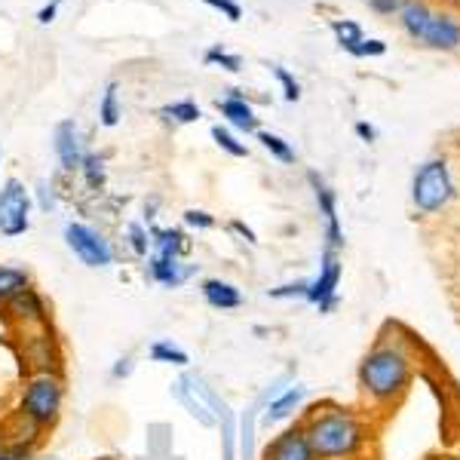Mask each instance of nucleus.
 Returning <instances> with one entry per match:
<instances>
[{
	"label": "nucleus",
	"mask_w": 460,
	"mask_h": 460,
	"mask_svg": "<svg viewBox=\"0 0 460 460\" xmlns=\"http://www.w3.org/2000/svg\"><path fill=\"white\" fill-rule=\"evenodd\" d=\"M301 427L319 460L353 457L366 442V429L344 408H314L301 420Z\"/></svg>",
	"instance_id": "1"
},
{
	"label": "nucleus",
	"mask_w": 460,
	"mask_h": 460,
	"mask_svg": "<svg viewBox=\"0 0 460 460\" xmlns=\"http://www.w3.org/2000/svg\"><path fill=\"white\" fill-rule=\"evenodd\" d=\"M99 117L105 126H117L120 123V99H117V84H108L105 86V95L99 102Z\"/></svg>",
	"instance_id": "23"
},
{
	"label": "nucleus",
	"mask_w": 460,
	"mask_h": 460,
	"mask_svg": "<svg viewBox=\"0 0 460 460\" xmlns=\"http://www.w3.org/2000/svg\"><path fill=\"white\" fill-rule=\"evenodd\" d=\"M301 399H304V390L301 387H292V390H286L283 396H277L270 402V408H267V424H277V420H286L288 414L295 411V408L301 405Z\"/></svg>",
	"instance_id": "21"
},
{
	"label": "nucleus",
	"mask_w": 460,
	"mask_h": 460,
	"mask_svg": "<svg viewBox=\"0 0 460 460\" xmlns=\"http://www.w3.org/2000/svg\"><path fill=\"white\" fill-rule=\"evenodd\" d=\"M408 377H411V359H408L402 347H393V344L375 347L359 366L362 390L368 396L381 399V402L384 399H393L396 393H402Z\"/></svg>",
	"instance_id": "2"
},
{
	"label": "nucleus",
	"mask_w": 460,
	"mask_h": 460,
	"mask_svg": "<svg viewBox=\"0 0 460 460\" xmlns=\"http://www.w3.org/2000/svg\"><path fill=\"white\" fill-rule=\"evenodd\" d=\"M62 4H65V0H49V4L37 13V22H40V25H49V22L56 19V13H58V6H62Z\"/></svg>",
	"instance_id": "39"
},
{
	"label": "nucleus",
	"mask_w": 460,
	"mask_h": 460,
	"mask_svg": "<svg viewBox=\"0 0 460 460\" xmlns=\"http://www.w3.org/2000/svg\"><path fill=\"white\" fill-rule=\"evenodd\" d=\"M147 236H151V234H147L142 225L129 227V246H132L136 255H147V246H151V240H147Z\"/></svg>",
	"instance_id": "31"
},
{
	"label": "nucleus",
	"mask_w": 460,
	"mask_h": 460,
	"mask_svg": "<svg viewBox=\"0 0 460 460\" xmlns=\"http://www.w3.org/2000/svg\"><path fill=\"white\" fill-rule=\"evenodd\" d=\"M19 356L31 368V375L62 372V350H58V341L47 325H40V329H22Z\"/></svg>",
	"instance_id": "5"
},
{
	"label": "nucleus",
	"mask_w": 460,
	"mask_h": 460,
	"mask_svg": "<svg viewBox=\"0 0 460 460\" xmlns=\"http://www.w3.org/2000/svg\"><path fill=\"white\" fill-rule=\"evenodd\" d=\"M420 40L433 49H457L460 47V22L448 13H433L420 34Z\"/></svg>",
	"instance_id": "13"
},
{
	"label": "nucleus",
	"mask_w": 460,
	"mask_h": 460,
	"mask_svg": "<svg viewBox=\"0 0 460 460\" xmlns=\"http://www.w3.org/2000/svg\"><path fill=\"white\" fill-rule=\"evenodd\" d=\"M151 359L160 362V366H175V368H184L190 362L188 350H181L178 344H172V341H154L151 344Z\"/></svg>",
	"instance_id": "20"
},
{
	"label": "nucleus",
	"mask_w": 460,
	"mask_h": 460,
	"mask_svg": "<svg viewBox=\"0 0 460 460\" xmlns=\"http://www.w3.org/2000/svg\"><path fill=\"white\" fill-rule=\"evenodd\" d=\"M56 157L62 172H77L84 166V142H80V132L74 120H62L56 126Z\"/></svg>",
	"instance_id": "12"
},
{
	"label": "nucleus",
	"mask_w": 460,
	"mask_h": 460,
	"mask_svg": "<svg viewBox=\"0 0 460 460\" xmlns=\"http://www.w3.org/2000/svg\"><path fill=\"white\" fill-rule=\"evenodd\" d=\"M206 65H221V68H227V71H240L243 68L240 56H230L221 47H212L209 53H206Z\"/></svg>",
	"instance_id": "29"
},
{
	"label": "nucleus",
	"mask_w": 460,
	"mask_h": 460,
	"mask_svg": "<svg viewBox=\"0 0 460 460\" xmlns=\"http://www.w3.org/2000/svg\"><path fill=\"white\" fill-rule=\"evenodd\" d=\"M307 286H310V283H288V286L270 288V298H277V301H286V298H304V295H307Z\"/></svg>",
	"instance_id": "32"
},
{
	"label": "nucleus",
	"mask_w": 460,
	"mask_h": 460,
	"mask_svg": "<svg viewBox=\"0 0 460 460\" xmlns=\"http://www.w3.org/2000/svg\"><path fill=\"white\" fill-rule=\"evenodd\" d=\"M218 111L227 117L230 126H236V129L243 132H255L258 129V117L255 111H252V105H246V99H243L236 89H230V95L225 102H218Z\"/></svg>",
	"instance_id": "15"
},
{
	"label": "nucleus",
	"mask_w": 460,
	"mask_h": 460,
	"mask_svg": "<svg viewBox=\"0 0 460 460\" xmlns=\"http://www.w3.org/2000/svg\"><path fill=\"white\" fill-rule=\"evenodd\" d=\"M132 368H136L132 356H120V359H117L114 366H111V381H123V377H129Z\"/></svg>",
	"instance_id": "37"
},
{
	"label": "nucleus",
	"mask_w": 460,
	"mask_h": 460,
	"mask_svg": "<svg viewBox=\"0 0 460 460\" xmlns=\"http://www.w3.org/2000/svg\"><path fill=\"white\" fill-rule=\"evenodd\" d=\"M65 246L74 252L80 264L86 267H111L114 264V249L105 236L84 221H68L65 225Z\"/></svg>",
	"instance_id": "6"
},
{
	"label": "nucleus",
	"mask_w": 460,
	"mask_h": 460,
	"mask_svg": "<svg viewBox=\"0 0 460 460\" xmlns=\"http://www.w3.org/2000/svg\"><path fill=\"white\" fill-rule=\"evenodd\" d=\"M230 227H234L236 234H240L246 243H252V246H255V243H258V240H255V234H252V227H246V225H243V221H234V225H230Z\"/></svg>",
	"instance_id": "40"
},
{
	"label": "nucleus",
	"mask_w": 460,
	"mask_h": 460,
	"mask_svg": "<svg viewBox=\"0 0 460 460\" xmlns=\"http://www.w3.org/2000/svg\"><path fill=\"white\" fill-rule=\"evenodd\" d=\"M341 273H344V264H341V255L335 249L323 252V264H319V277L307 286V298L310 304H316L319 314H329L338 304V286H341Z\"/></svg>",
	"instance_id": "8"
},
{
	"label": "nucleus",
	"mask_w": 460,
	"mask_h": 460,
	"mask_svg": "<svg viewBox=\"0 0 460 460\" xmlns=\"http://www.w3.org/2000/svg\"><path fill=\"white\" fill-rule=\"evenodd\" d=\"M184 225L197 227V230H209L215 225V218L209 212H203V209H188V212H184Z\"/></svg>",
	"instance_id": "34"
},
{
	"label": "nucleus",
	"mask_w": 460,
	"mask_h": 460,
	"mask_svg": "<svg viewBox=\"0 0 460 460\" xmlns=\"http://www.w3.org/2000/svg\"><path fill=\"white\" fill-rule=\"evenodd\" d=\"M37 206H40V212H53L56 209V188H53V181H40V184H37Z\"/></svg>",
	"instance_id": "30"
},
{
	"label": "nucleus",
	"mask_w": 460,
	"mask_h": 460,
	"mask_svg": "<svg viewBox=\"0 0 460 460\" xmlns=\"http://www.w3.org/2000/svg\"><path fill=\"white\" fill-rule=\"evenodd\" d=\"M356 132H359V138H366V142H375L377 138V132L368 123H356Z\"/></svg>",
	"instance_id": "41"
},
{
	"label": "nucleus",
	"mask_w": 460,
	"mask_h": 460,
	"mask_svg": "<svg viewBox=\"0 0 460 460\" xmlns=\"http://www.w3.org/2000/svg\"><path fill=\"white\" fill-rule=\"evenodd\" d=\"M429 16H433V10H429L424 0H408V4L402 6V13H399V25H402V31L408 37L420 40V34H424Z\"/></svg>",
	"instance_id": "19"
},
{
	"label": "nucleus",
	"mask_w": 460,
	"mask_h": 460,
	"mask_svg": "<svg viewBox=\"0 0 460 460\" xmlns=\"http://www.w3.org/2000/svg\"><path fill=\"white\" fill-rule=\"evenodd\" d=\"M335 34H338V40H341V47L347 49V53H353L356 47H359V40H362V28L356 25V22L350 19H344V22H335Z\"/></svg>",
	"instance_id": "26"
},
{
	"label": "nucleus",
	"mask_w": 460,
	"mask_h": 460,
	"mask_svg": "<svg viewBox=\"0 0 460 460\" xmlns=\"http://www.w3.org/2000/svg\"><path fill=\"white\" fill-rule=\"evenodd\" d=\"M405 4L408 0H368V6H372L375 13H381V16H399Z\"/></svg>",
	"instance_id": "36"
},
{
	"label": "nucleus",
	"mask_w": 460,
	"mask_h": 460,
	"mask_svg": "<svg viewBox=\"0 0 460 460\" xmlns=\"http://www.w3.org/2000/svg\"><path fill=\"white\" fill-rule=\"evenodd\" d=\"M384 53H387V43H384V40H366V37H362L359 47H356L350 56L362 58V56H384Z\"/></svg>",
	"instance_id": "35"
},
{
	"label": "nucleus",
	"mask_w": 460,
	"mask_h": 460,
	"mask_svg": "<svg viewBox=\"0 0 460 460\" xmlns=\"http://www.w3.org/2000/svg\"><path fill=\"white\" fill-rule=\"evenodd\" d=\"M6 316L19 325V329H40L49 323V307L43 301V295L34 286H28L25 292H19L16 298L6 304Z\"/></svg>",
	"instance_id": "9"
},
{
	"label": "nucleus",
	"mask_w": 460,
	"mask_h": 460,
	"mask_svg": "<svg viewBox=\"0 0 460 460\" xmlns=\"http://www.w3.org/2000/svg\"><path fill=\"white\" fill-rule=\"evenodd\" d=\"M258 142H261L267 151L273 154L277 160H283V163H295V151L288 147L286 138H279V136H273V132H258Z\"/></svg>",
	"instance_id": "25"
},
{
	"label": "nucleus",
	"mask_w": 460,
	"mask_h": 460,
	"mask_svg": "<svg viewBox=\"0 0 460 460\" xmlns=\"http://www.w3.org/2000/svg\"><path fill=\"white\" fill-rule=\"evenodd\" d=\"M273 74H277V80L283 84V89H286V99L288 102H298V95H301V86H298V80L292 77L286 68H273Z\"/></svg>",
	"instance_id": "33"
},
{
	"label": "nucleus",
	"mask_w": 460,
	"mask_h": 460,
	"mask_svg": "<svg viewBox=\"0 0 460 460\" xmlns=\"http://www.w3.org/2000/svg\"><path fill=\"white\" fill-rule=\"evenodd\" d=\"M80 172H84L89 188L99 190L102 184H105V160H102L99 154H86V157H84V166H80Z\"/></svg>",
	"instance_id": "24"
},
{
	"label": "nucleus",
	"mask_w": 460,
	"mask_h": 460,
	"mask_svg": "<svg viewBox=\"0 0 460 460\" xmlns=\"http://www.w3.org/2000/svg\"><path fill=\"white\" fill-rule=\"evenodd\" d=\"M65 408V377L62 372H43L31 375L22 387L19 411H25L40 429L58 424Z\"/></svg>",
	"instance_id": "3"
},
{
	"label": "nucleus",
	"mask_w": 460,
	"mask_h": 460,
	"mask_svg": "<svg viewBox=\"0 0 460 460\" xmlns=\"http://www.w3.org/2000/svg\"><path fill=\"white\" fill-rule=\"evenodd\" d=\"M147 273H151L154 283L166 286V288H178L190 279L194 267L190 264H181V258H172V255H157L154 252L151 261H147Z\"/></svg>",
	"instance_id": "14"
},
{
	"label": "nucleus",
	"mask_w": 460,
	"mask_h": 460,
	"mask_svg": "<svg viewBox=\"0 0 460 460\" xmlns=\"http://www.w3.org/2000/svg\"><path fill=\"white\" fill-rule=\"evenodd\" d=\"M160 117H163V120H169V123H197L199 120V105H197V102H190V99L172 102V105L160 108Z\"/></svg>",
	"instance_id": "22"
},
{
	"label": "nucleus",
	"mask_w": 460,
	"mask_h": 460,
	"mask_svg": "<svg viewBox=\"0 0 460 460\" xmlns=\"http://www.w3.org/2000/svg\"><path fill=\"white\" fill-rule=\"evenodd\" d=\"M31 286V277L28 270L22 267H10V264H0V310H6V304L16 298L19 292Z\"/></svg>",
	"instance_id": "18"
},
{
	"label": "nucleus",
	"mask_w": 460,
	"mask_h": 460,
	"mask_svg": "<svg viewBox=\"0 0 460 460\" xmlns=\"http://www.w3.org/2000/svg\"><path fill=\"white\" fill-rule=\"evenodd\" d=\"M34 445H19V442H4L0 439V460H31Z\"/></svg>",
	"instance_id": "28"
},
{
	"label": "nucleus",
	"mask_w": 460,
	"mask_h": 460,
	"mask_svg": "<svg viewBox=\"0 0 460 460\" xmlns=\"http://www.w3.org/2000/svg\"><path fill=\"white\" fill-rule=\"evenodd\" d=\"M212 138H215V145L221 147V151H227L230 157H246V145L243 142H236L234 136H230V132L225 129V126H212Z\"/></svg>",
	"instance_id": "27"
},
{
	"label": "nucleus",
	"mask_w": 460,
	"mask_h": 460,
	"mask_svg": "<svg viewBox=\"0 0 460 460\" xmlns=\"http://www.w3.org/2000/svg\"><path fill=\"white\" fill-rule=\"evenodd\" d=\"M199 292H203V301L209 304V307H215V310H236V307H243L240 288L225 283V279H203Z\"/></svg>",
	"instance_id": "16"
},
{
	"label": "nucleus",
	"mask_w": 460,
	"mask_h": 460,
	"mask_svg": "<svg viewBox=\"0 0 460 460\" xmlns=\"http://www.w3.org/2000/svg\"><path fill=\"white\" fill-rule=\"evenodd\" d=\"M31 227V194L19 178H6L0 188V234L22 236Z\"/></svg>",
	"instance_id": "7"
},
{
	"label": "nucleus",
	"mask_w": 460,
	"mask_h": 460,
	"mask_svg": "<svg viewBox=\"0 0 460 460\" xmlns=\"http://www.w3.org/2000/svg\"><path fill=\"white\" fill-rule=\"evenodd\" d=\"M105 460H108V457H105Z\"/></svg>",
	"instance_id": "42"
},
{
	"label": "nucleus",
	"mask_w": 460,
	"mask_h": 460,
	"mask_svg": "<svg viewBox=\"0 0 460 460\" xmlns=\"http://www.w3.org/2000/svg\"><path fill=\"white\" fill-rule=\"evenodd\" d=\"M264 460H319L310 448L307 436H304V427L295 424L283 429L279 436H273V442L264 448Z\"/></svg>",
	"instance_id": "11"
},
{
	"label": "nucleus",
	"mask_w": 460,
	"mask_h": 460,
	"mask_svg": "<svg viewBox=\"0 0 460 460\" xmlns=\"http://www.w3.org/2000/svg\"><path fill=\"white\" fill-rule=\"evenodd\" d=\"M40 433H43V429L37 427L25 411H13L10 420H6L4 429H0L4 442H19V445H37Z\"/></svg>",
	"instance_id": "17"
},
{
	"label": "nucleus",
	"mask_w": 460,
	"mask_h": 460,
	"mask_svg": "<svg viewBox=\"0 0 460 460\" xmlns=\"http://www.w3.org/2000/svg\"><path fill=\"white\" fill-rule=\"evenodd\" d=\"M455 197V181H451V169L445 160H427L424 166L414 172L411 181V203L424 215H433L445 209Z\"/></svg>",
	"instance_id": "4"
},
{
	"label": "nucleus",
	"mask_w": 460,
	"mask_h": 460,
	"mask_svg": "<svg viewBox=\"0 0 460 460\" xmlns=\"http://www.w3.org/2000/svg\"><path fill=\"white\" fill-rule=\"evenodd\" d=\"M307 178H310V184H314V197L319 203V212H323V218H325V240H329V246H325V249L341 252V249H344V230H341V221H338L335 190H332L316 172H310Z\"/></svg>",
	"instance_id": "10"
},
{
	"label": "nucleus",
	"mask_w": 460,
	"mask_h": 460,
	"mask_svg": "<svg viewBox=\"0 0 460 460\" xmlns=\"http://www.w3.org/2000/svg\"><path fill=\"white\" fill-rule=\"evenodd\" d=\"M203 4H209V6H215V10H221L230 22H236V19L243 16V10L234 4V0H203Z\"/></svg>",
	"instance_id": "38"
}]
</instances>
